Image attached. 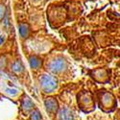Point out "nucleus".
<instances>
[{"label": "nucleus", "mask_w": 120, "mask_h": 120, "mask_svg": "<svg viewBox=\"0 0 120 120\" xmlns=\"http://www.w3.org/2000/svg\"><path fill=\"white\" fill-rule=\"evenodd\" d=\"M41 89L46 93H52L58 88V81L55 77L49 74H43L39 79Z\"/></svg>", "instance_id": "1"}, {"label": "nucleus", "mask_w": 120, "mask_h": 120, "mask_svg": "<svg viewBox=\"0 0 120 120\" xmlns=\"http://www.w3.org/2000/svg\"><path fill=\"white\" fill-rule=\"evenodd\" d=\"M48 67H49L50 70L54 73H61L66 69L67 63L64 58L58 57V58L54 59L53 61L50 62V64H48Z\"/></svg>", "instance_id": "2"}, {"label": "nucleus", "mask_w": 120, "mask_h": 120, "mask_svg": "<svg viewBox=\"0 0 120 120\" xmlns=\"http://www.w3.org/2000/svg\"><path fill=\"white\" fill-rule=\"evenodd\" d=\"M59 120H74V114L68 108L62 109L59 112Z\"/></svg>", "instance_id": "3"}, {"label": "nucleus", "mask_w": 120, "mask_h": 120, "mask_svg": "<svg viewBox=\"0 0 120 120\" xmlns=\"http://www.w3.org/2000/svg\"><path fill=\"white\" fill-rule=\"evenodd\" d=\"M45 108L46 111L50 113H53L58 109V103L54 98H47L45 101Z\"/></svg>", "instance_id": "4"}, {"label": "nucleus", "mask_w": 120, "mask_h": 120, "mask_svg": "<svg viewBox=\"0 0 120 120\" xmlns=\"http://www.w3.org/2000/svg\"><path fill=\"white\" fill-rule=\"evenodd\" d=\"M112 102H113L112 96L109 93H106V94H104L103 99L101 100V105L103 104L104 108H109V106H112Z\"/></svg>", "instance_id": "5"}, {"label": "nucleus", "mask_w": 120, "mask_h": 120, "mask_svg": "<svg viewBox=\"0 0 120 120\" xmlns=\"http://www.w3.org/2000/svg\"><path fill=\"white\" fill-rule=\"evenodd\" d=\"M34 103L31 101V99H30L29 97H25L23 99L22 101V108L24 109L25 112H29V111H32V109H34Z\"/></svg>", "instance_id": "6"}, {"label": "nucleus", "mask_w": 120, "mask_h": 120, "mask_svg": "<svg viewBox=\"0 0 120 120\" xmlns=\"http://www.w3.org/2000/svg\"><path fill=\"white\" fill-rule=\"evenodd\" d=\"M30 65H31V67L34 68V69H38L39 66L41 65V59L38 58L37 56H33L31 59H30Z\"/></svg>", "instance_id": "7"}, {"label": "nucleus", "mask_w": 120, "mask_h": 120, "mask_svg": "<svg viewBox=\"0 0 120 120\" xmlns=\"http://www.w3.org/2000/svg\"><path fill=\"white\" fill-rule=\"evenodd\" d=\"M29 32H30V30L27 24H21L19 26V33H20V36L22 38H27L29 35Z\"/></svg>", "instance_id": "8"}, {"label": "nucleus", "mask_w": 120, "mask_h": 120, "mask_svg": "<svg viewBox=\"0 0 120 120\" xmlns=\"http://www.w3.org/2000/svg\"><path fill=\"white\" fill-rule=\"evenodd\" d=\"M22 69H23V66L21 64L20 62H15L13 65V70L15 72V73H19L20 71H22Z\"/></svg>", "instance_id": "9"}, {"label": "nucleus", "mask_w": 120, "mask_h": 120, "mask_svg": "<svg viewBox=\"0 0 120 120\" xmlns=\"http://www.w3.org/2000/svg\"><path fill=\"white\" fill-rule=\"evenodd\" d=\"M31 120H41V115L38 109H35L31 113Z\"/></svg>", "instance_id": "10"}, {"label": "nucleus", "mask_w": 120, "mask_h": 120, "mask_svg": "<svg viewBox=\"0 0 120 120\" xmlns=\"http://www.w3.org/2000/svg\"><path fill=\"white\" fill-rule=\"evenodd\" d=\"M5 13H6V9H5V7H4L3 5L0 4V20H1V19L4 17Z\"/></svg>", "instance_id": "11"}, {"label": "nucleus", "mask_w": 120, "mask_h": 120, "mask_svg": "<svg viewBox=\"0 0 120 120\" xmlns=\"http://www.w3.org/2000/svg\"><path fill=\"white\" fill-rule=\"evenodd\" d=\"M4 41H5V38H4L3 37H0V45H1V44L4 42Z\"/></svg>", "instance_id": "12"}]
</instances>
